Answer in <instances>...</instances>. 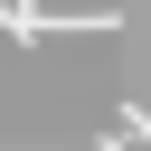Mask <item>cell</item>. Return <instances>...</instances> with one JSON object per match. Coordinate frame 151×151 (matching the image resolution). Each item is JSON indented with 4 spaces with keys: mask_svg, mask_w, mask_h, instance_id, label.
Here are the masks:
<instances>
[{
    "mask_svg": "<svg viewBox=\"0 0 151 151\" xmlns=\"http://www.w3.org/2000/svg\"><path fill=\"white\" fill-rule=\"evenodd\" d=\"M113 142H151V113H142V104H123V113H113V132H104V151H113Z\"/></svg>",
    "mask_w": 151,
    "mask_h": 151,
    "instance_id": "1",
    "label": "cell"
}]
</instances>
